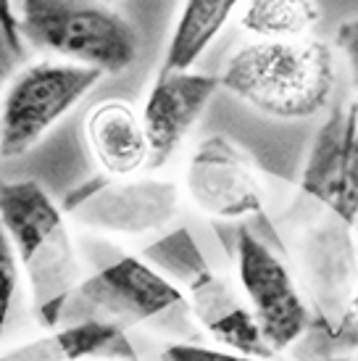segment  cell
Here are the masks:
<instances>
[{
    "instance_id": "1",
    "label": "cell",
    "mask_w": 358,
    "mask_h": 361,
    "mask_svg": "<svg viewBox=\"0 0 358 361\" xmlns=\"http://www.w3.org/2000/svg\"><path fill=\"white\" fill-rule=\"evenodd\" d=\"M0 224L27 274L37 322L45 330L61 327L71 295L85 280L66 211L40 182H0Z\"/></svg>"
},
{
    "instance_id": "2",
    "label": "cell",
    "mask_w": 358,
    "mask_h": 361,
    "mask_svg": "<svg viewBox=\"0 0 358 361\" xmlns=\"http://www.w3.org/2000/svg\"><path fill=\"white\" fill-rule=\"evenodd\" d=\"M219 80L224 90L264 116L311 119L332 101L335 51L319 37L253 40L229 56Z\"/></svg>"
},
{
    "instance_id": "3",
    "label": "cell",
    "mask_w": 358,
    "mask_h": 361,
    "mask_svg": "<svg viewBox=\"0 0 358 361\" xmlns=\"http://www.w3.org/2000/svg\"><path fill=\"white\" fill-rule=\"evenodd\" d=\"M21 40L69 63L121 74L137 61L140 35L106 0H21Z\"/></svg>"
},
{
    "instance_id": "4",
    "label": "cell",
    "mask_w": 358,
    "mask_h": 361,
    "mask_svg": "<svg viewBox=\"0 0 358 361\" xmlns=\"http://www.w3.org/2000/svg\"><path fill=\"white\" fill-rule=\"evenodd\" d=\"M153 264H159L185 282V298L190 306V317L200 330L221 348L253 353L277 359L261 335V327L245 295L219 271H214L200 256L198 245L185 230L163 238L148 251Z\"/></svg>"
},
{
    "instance_id": "5",
    "label": "cell",
    "mask_w": 358,
    "mask_h": 361,
    "mask_svg": "<svg viewBox=\"0 0 358 361\" xmlns=\"http://www.w3.org/2000/svg\"><path fill=\"white\" fill-rule=\"evenodd\" d=\"M103 77V71L69 61L24 66L0 101V156L30 153Z\"/></svg>"
},
{
    "instance_id": "6",
    "label": "cell",
    "mask_w": 358,
    "mask_h": 361,
    "mask_svg": "<svg viewBox=\"0 0 358 361\" xmlns=\"http://www.w3.org/2000/svg\"><path fill=\"white\" fill-rule=\"evenodd\" d=\"M174 311L190 314L185 290L137 256H119L95 274L85 277L66 306V314H80L74 322H113L121 330L150 324Z\"/></svg>"
},
{
    "instance_id": "7",
    "label": "cell",
    "mask_w": 358,
    "mask_h": 361,
    "mask_svg": "<svg viewBox=\"0 0 358 361\" xmlns=\"http://www.w3.org/2000/svg\"><path fill=\"white\" fill-rule=\"evenodd\" d=\"M237 282L268 348L277 356L292 351L314 311L295 271L250 230L237 235Z\"/></svg>"
},
{
    "instance_id": "8",
    "label": "cell",
    "mask_w": 358,
    "mask_h": 361,
    "mask_svg": "<svg viewBox=\"0 0 358 361\" xmlns=\"http://www.w3.org/2000/svg\"><path fill=\"white\" fill-rule=\"evenodd\" d=\"M185 192L192 206L211 219H245L266 206L261 171L224 135H211L190 153Z\"/></svg>"
},
{
    "instance_id": "9",
    "label": "cell",
    "mask_w": 358,
    "mask_h": 361,
    "mask_svg": "<svg viewBox=\"0 0 358 361\" xmlns=\"http://www.w3.org/2000/svg\"><path fill=\"white\" fill-rule=\"evenodd\" d=\"M179 206L177 185L163 180H127L109 177L92 180L66 201L74 219L100 232L145 235L166 227Z\"/></svg>"
},
{
    "instance_id": "10",
    "label": "cell",
    "mask_w": 358,
    "mask_h": 361,
    "mask_svg": "<svg viewBox=\"0 0 358 361\" xmlns=\"http://www.w3.org/2000/svg\"><path fill=\"white\" fill-rule=\"evenodd\" d=\"M306 195L321 201L340 219H358V103H338L316 130L300 174Z\"/></svg>"
},
{
    "instance_id": "11",
    "label": "cell",
    "mask_w": 358,
    "mask_h": 361,
    "mask_svg": "<svg viewBox=\"0 0 358 361\" xmlns=\"http://www.w3.org/2000/svg\"><path fill=\"white\" fill-rule=\"evenodd\" d=\"M219 87L221 80L214 74L159 71L140 114L150 142V169L163 166L177 153Z\"/></svg>"
},
{
    "instance_id": "12",
    "label": "cell",
    "mask_w": 358,
    "mask_h": 361,
    "mask_svg": "<svg viewBox=\"0 0 358 361\" xmlns=\"http://www.w3.org/2000/svg\"><path fill=\"white\" fill-rule=\"evenodd\" d=\"M90 153L109 177H132L150 166L142 116L127 101H103L85 119Z\"/></svg>"
},
{
    "instance_id": "13",
    "label": "cell",
    "mask_w": 358,
    "mask_h": 361,
    "mask_svg": "<svg viewBox=\"0 0 358 361\" xmlns=\"http://www.w3.org/2000/svg\"><path fill=\"white\" fill-rule=\"evenodd\" d=\"M121 327L113 322L82 319L53 327L40 338H32L0 353V361H90L121 341Z\"/></svg>"
},
{
    "instance_id": "14",
    "label": "cell",
    "mask_w": 358,
    "mask_h": 361,
    "mask_svg": "<svg viewBox=\"0 0 358 361\" xmlns=\"http://www.w3.org/2000/svg\"><path fill=\"white\" fill-rule=\"evenodd\" d=\"M242 3L245 0H185L159 71L192 69Z\"/></svg>"
},
{
    "instance_id": "15",
    "label": "cell",
    "mask_w": 358,
    "mask_h": 361,
    "mask_svg": "<svg viewBox=\"0 0 358 361\" xmlns=\"http://www.w3.org/2000/svg\"><path fill=\"white\" fill-rule=\"evenodd\" d=\"M321 21L316 0H245L240 27L256 40H303Z\"/></svg>"
},
{
    "instance_id": "16",
    "label": "cell",
    "mask_w": 358,
    "mask_h": 361,
    "mask_svg": "<svg viewBox=\"0 0 358 361\" xmlns=\"http://www.w3.org/2000/svg\"><path fill=\"white\" fill-rule=\"evenodd\" d=\"M161 361H279L266 356H253V353L232 351L221 345H203L192 341H174L166 343L161 351Z\"/></svg>"
},
{
    "instance_id": "17",
    "label": "cell",
    "mask_w": 358,
    "mask_h": 361,
    "mask_svg": "<svg viewBox=\"0 0 358 361\" xmlns=\"http://www.w3.org/2000/svg\"><path fill=\"white\" fill-rule=\"evenodd\" d=\"M19 259H16V251L11 245L8 232L3 230L0 224V341H3V332H6V324H8L11 317V306H13V298H16V290H19Z\"/></svg>"
},
{
    "instance_id": "18",
    "label": "cell",
    "mask_w": 358,
    "mask_h": 361,
    "mask_svg": "<svg viewBox=\"0 0 358 361\" xmlns=\"http://www.w3.org/2000/svg\"><path fill=\"white\" fill-rule=\"evenodd\" d=\"M335 42H338V48L342 51V56L348 59L350 74H353V85L358 87V19L342 21L338 27Z\"/></svg>"
},
{
    "instance_id": "19",
    "label": "cell",
    "mask_w": 358,
    "mask_h": 361,
    "mask_svg": "<svg viewBox=\"0 0 358 361\" xmlns=\"http://www.w3.org/2000/svg\"><path fill=\"white\" fill-rule=\"evenodd\" d=\"M0 37L13 53L21 51V30H19V8L13 0H0Z\"/></svg>"
},
{
    "instance_id": "20",
    "label": "cell",
    "mask_w": 358,
    "mask_h": 361,
    "mask_svg": "<svg viewBox=\"0 0 358 361\" xmlns=\"http://www.w3.org/2000/svg\"><path fill=\"white\" fill-rule=\"evenodd\" d=\"M321 361H358V348L348 353H340V356H329V359H321Z\"/></svg>"
},
{
    "instance_id": "21",
    "label": "cell",
    "mask_w": 358,
    "mask_h": 361,
    "mask_svg": "<svg viewBox=\"0 0 358 361\" xmlns=\"http://www.w3.org/2000/svg\"><path fill=\"white\" fill-rule=\"evenodd\" d=\"M350 314L358 319V288L353 290V298H350Z\"/></svg>"
},
{
    "instance_id": "22",
    "label": "cell",
    "mask_w": 358,
    "mask_h": 361,
    "mask_svg": "<svg viewBox=\"0 0 358 361\" xmlns=\"http://www.w3.org/2000/svg\"><path fill=\"white\" fill-rule=\"evenodd\" d=\"M113 361H135V359H113Z\"/></svg>"
},
{
    "instance_id": "23",
    "label": "cell",
    "mask_w": 358,
    "mask_h": 361,
    "mask_svg": "<svg viewBox=\"0 0 358 361\" xmlns=\"http://www.w3.org/2000/svg\"><path fill=\"white\" fill-rule=\"evenodd\" d=\"M106 3H113V0H106Z\"/></svg>"
},
{
    "instance_id": "24",
    "label": "cell",
    "mask_w": 358,
    "mask_h": 361,
    "mask_svg": "<svg viewBox=\"0 0 358 361\" xmlns=\"http://www.w3.org/2000/svg\"><path fill=\"white\" fill-rule=\"evenodd\" d=\"M356 103H358V101H356Z\"/></svg>"
}]
</instances>
